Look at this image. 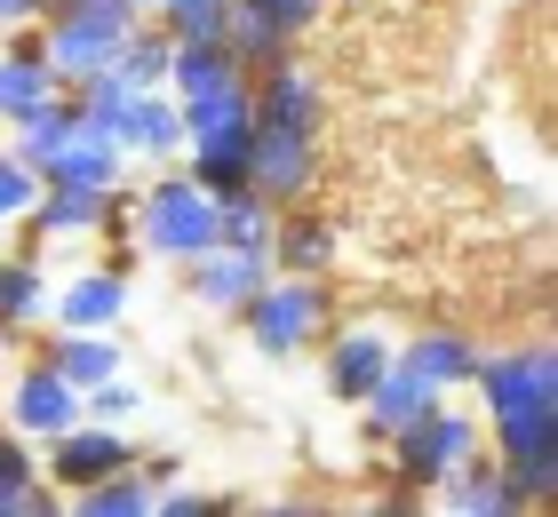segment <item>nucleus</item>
Wrapping results in <instances>:
<instances>
[{
    "label": "nucleus",
    "mask_w": 558,
    "mask_h": 517,
    "mask_svg": "<svg viewBox=\"0 0 558 517\" xmlns=\"http://www.w3.org/2000/svg\"><path fill=\"white\" fill-rule=\"evenodd\" d=\"M112 81L160 88L168 81V33H129V40H120V57H112Z\"/></svg>",
    "instance_id": "7c9ffc66"
},
{
    "label": "nucleus",
    "mask_w": 558,
    "mask_h": 517,
    "mask_svg": "<svg viewBox=\"0 0 558 517\" xmlns=\"http://www.w3.org/2000/svg\"><path fill=\"white\" fill-rule=\"evenodd\" d=\"M96 414H105V422L136 414V391H129V382H96Z\"/></svg>",
    "instance_id": "f704fd0d"
},
{
    "label": "nucleus",
    "mask_w": 558,
    "mask_h": 517,
    "mask_svg": "<svg viewBox=\"0 0 558 517\" xmlns=\"http://www.w3.org/2000/svg\"><path fill=\"white\" fill-rule=\"evenodd\" d=\"M223 48H232V57L240 64H279V57H288V33H279V24L256 9V0H232V16H223Z\"/></svg>",
    "instance_id": "b1692460"
},
{
    "label": "nucleus",
    "mask_w": 558,
    "mask_h": 517,
    "mask_svg": "<svg viewBox=\"0 0 558 517\" xmlns=\"http://www.w3.org/2000/svg\"><path fill=\"white\" fill-rule=\"evenodd\" d=\"M112 144H120V151H175V144H184V112H175V96L144 88L129 112H120Z\"/></svg>",
    "instance_id": "6ab92c4d"
},
{
    "label": "nucleus",
    "mask_w": 558,
    "mask_h": 517,
    "mask_svg": "<svg viewBox=\"0 0 558 517\" xmlns=\"http://www.w3.org/2000/svg\"><path fill=\"white\" fill-rule=\"evenodd\" d=\"M168 88H175V112H192V103H216L247 88V64L232 57V48H168Z\"/></svg>",
    "instance_id": "6e6552de"
},
{
    "label": "nucleus",
    "mask_w": 558,
    "mask_h": 517,
    "mask_svg": "<svg viewBox=\"0 0 558 517\" xmlns=\"http://www.w3.org/2000/svg\"><path fill=\"white\" fill-rule=\"evenodd\" d=\"M48 494H40V478H33V461H24L16 438H0V517H40Z\"/></svg>",
    "instance_id": "c85d7f7f"
},
{
    "label": "nucleus",
    "mask_w": 558,
    "mask_h": 517,
    "mask_svg": "<svg viewBox=\"0 0 558 517\" xmlns=\"http://www.w3.org/2000/svg\"><path fill=\"white\" fill-rule=\"evenodd\" d=\"M24 216L40 223V239H81V231H105L112 223V199L88 192V184H48V199H33Z\"/></svg>",
    "instance_id": "4468645a"
},
{
    "label": "nucleus",
    "mask_w": 558,
    "mask_h": 517,
    "mask_svg": "<svg viewBox=\"0 0 558 517\" xmlns=\"http://www.w3.org/2000/svg\"><path fill=\"white\" fill-rule=\"evenodd\" d=\"M271 255L288 271H312L319 255H327V223H288V231H271Z\"/></svg>",
    "instance_id": "2f4dec72"
},
{
    "label": "nucleus",
    "mask_w": 558,
    "mask_h": 517,
    "mask_svg": "<svg viewBox=\"0 0 558 517\" xmlns=\"http://www.w3.org/2000/svg\"><path fill=\"white\" fill-rule=\"evenodd\" d=\"M502 470L519 478L526 502H550L558 494V406H535V414H502Z\"/></svg>",
    "instance_id": "39448f33"
},
{
    "label": "nucleus",
    "mask_w": 558,
    "mask_h": 517,
    "mask_svg": "<svg viewBox=\"0 0 558 517\" xmlns=\"http://www.w3.org/2000/svg\"><path fill=\"white\" fill-rule=\"evenodd\" d=\"M271 231H279V216H271V199L264 192H216V247H240V255H271Z\"/></svg>",
    "instance_id": "dca6fc26"
},
{
    "label": "nucleus",
    "mask_w": 558,
    "mask_h": 517,
    "mask_svg": "<svg viewBox=\"0 0 558 517\" xmlns=\"http://www.w3.org/2000/svg\"><path fill=\"white\" fill-rule=\"evenodd\" d=\"M136 16H144V0H57V24H48V40H40L48 72L81 88L88 72H105L120 57V40L136 33Z\"/></svg>",
    "instance_id": "f257e3e1"
},
{
    "label": "nucleus",
    "mask_w": 558,
    "mask_h": 517,
    "mask_svg": "<svg viewBox=\"0 0 558 517\" xmlns=\"http://www.w3.org/2000/svg\"><path fill=\"white\" fill-rule=\"evenodd\" d=\"M48 96H57V72H48V57H40V48H9V57H0V120L40 112Z\"/></svg>",
    "instance_id": "412c9836"
},
{
    "label": "nucleus",
    "mask_w": 558,
    "mask_h": 517,
    "mask_svg": "<svg viewBox=\"0 0 558 517\" xmlns=\"http://www.w3.org/2000/svg\"><path fill=\"white\" fill-rule=\"evenodd\" d=\"M471 382L487 391L495 422L502 414H535V406H558V358L550 350H519V358H478Z\"/></svg>",
    "instance_id": "0eeeda50"
},
{
    "label": "nucleus",
    "mask_w": 558,
    "mask_h": 517,
    "mask_svg": "<svg viewBox=\"0 0 558 517\" xmlns=\"http://www.w3.org/2000/svg\"><path fill=\"white\" fill-rule=\"evenodd\" d=\"M247 136H256V120H232V127L192 136V175H199L208 192H240V184H247Z\"/></svg>",
    "instance_id": "f3484780"
},
{
    "label": "nucleus",
    "mask_w": 558,
    "mask_h": 517,
    "mask_svg": "<svg viewBox=\"0 0 558 517\" xmlns=\"http://www.w3.org/2000/svg\"><path fill=\"white\" fill-rule=\"evenodd\" d=\"M136 239L151 255H175V263L208 255L216 247V192L199 184V175H168V184H151L144 207H136Z\"/></svg>",
    "instance_id": "f03ea898"
},
{
    "label": "nucleus",
    "mask_w": 558,
    "mask_h": 517,
    "mask_svg": "<svg viewBox=\"0 0 558 517\" xmlns=\"http://www.w3.org/2000/svg\"><path fill=\"white\" fill-rule=\"evenodd\" d=\"M160 16H168V48H216L232 0H160Z\"/></svg>",
    "instance_id": "bb28decb"
},
{
    "label": "nucleus",
    "mask_w": 558,
    "mask_h": 517,
    "mask_svg": "<svg viewBox=\"0 0 558 517\" xmlns=\"http://www.w3.org/2000/svg\"><path fill=\"white\" fill-rule=\"evenodd\" d=\"M48 367H57L72 391H96V382H112L120 374V350L105 343V334H88V327H72L57 350H48Z\"/></svg>",
    "instance_id": "5701e85b"
},
{
    "label": "nucleus",
    "mask_w": 558,
    "mask_h": 517,
    "mask_svg": "<svg viewBox=\"0 0 558 517\" xmlns=\"http://www.w3.org/2000/svg\"><path fill=\"white\" fill-rule=\"evenodd\" d=\"M240 310H247V334H256V350H271V358H295V350L327 327V295H319L303 271H295V279H264V287L247 295Z\"/></svg>",
    "instance_id": "7ed1b4c3"
},
{
    "label": "nucleus",
    "mask_w": 558,
    "mask_h": 517,
    "mask_svg": "<svg viewBox=\"0 0 558 517\" xmlns=\"http://www.w3.org/2000/svg\"><path fill=\"white\" fill-rule=\"evenodd\" d=\"M33 199H40V175L24 168L16 151H0V223H9V216H24Z\"/></svg>",
    "instance_id": "473e14b6"
},
{
    "label": "nucleus",
    "mask_w": 558,
    "mask_h": 517,
    "mask_svg": "<svg viewBox=\"0 0 558 517\" xmlns=\"http://www.w3.org/2000/svg\"><path fill=\"white\" fill-rule=\"evenodd\" d=\"M48 9V0H0V33H9V24H33Z\"/></svg>",
    "instance_id": "c9c22d12"
},
{
    "label": "nucleus",
    "mask_w": 558,
    "mask_h": 517,
    "mask_svg": "<svg viewBox=\"0 0 558 517\" xmlns=\"http://www.w3.org/2000/svg\"><path fill=\"white\" fill-rule=\"evenodd\" d=\"M112 175H120V144L105 136V127L72 120V136H64L57 151H48L40 184H88V192H112Z\"/></svg>",
    "instance_id": "9d476101"
},
{
    "label": "nucleus",
    "mask_w": 558,
    "mask_h": 517,
    "mask_svg": "<svg viewBox=\"0 0 558 517\" xmlns=\"http://www.w3.org/2000/svg\"><path fill=\"white\" fill-rule=\"evenodd\" d=\"M151 502H160V485H151V478H129V470L81 485V517H151Z\"/></svg>",
    "instance_id": "a878e982"
},
{
    "label": "nucleus",
    "mask_w": 558,
    "mask_h": 517,
    "mask_svg": "<svg viewBox=\"0 0 558 517\" xmlns=\"http://www.w3.org/2000/svg\"><path fill=\"white\" fill-rule=\"evenodd\" d=\"M391 446H399V478H408V485H439L447 470H463V461H471L478 430L463 422V414L423 406V414H408V422L391 430Z\"/></svg>",
    "instance_id": "20e7f679"
},
{
    "label": "nucleus",
    "mask_w": 558,
    "mask_h": 517,
    "mask_svg": "<svg viewBox=\"0 0 558 517\" xmlns=\"http://www.w3.org/2000/svg\"><path fill=\"white\" fill-rule=\"evenodd\" d=\"M192 303H208V310H240L247 295L271 279V255H240V247H208V255H192Z\"/></svg>",
    "instance_id": "1a4fd4ad"
},
{
    "label": "nucleus",
    "mask_w": 558,
    "mask_h": 517,
    "mask_svg": "<svg viewBox=\"0 0 558 517\" xmlns=\"http://www.w3.org/2000/svg\"><path fill=\"white\" fill-rule=\"evenodd\" d=\"M384 367H391V343H384V334H343L336 358H327V391L360 406L375 382H384Z\"/></svg>",
    "instance_id": "aec40b11"
},
{
    "label": "nucleus",
    "mask_w": 558,
    "mask_h": 517,
    "mask_svg": "<svg viewBox=\"0 0 558 517\" xmlns=\"http://www.w3.org/2000/svg\"><path fill=\"white\" fill-rule=\"evenodd\" d=\"M48 303H57V319H64V327L105 334L120 310H129V279H120V271H88V279H72V287H64V295H48Z\"/></svg>",
    "instance_id": "a211bd4d"
},
{
    "label": "nucleus",
    "mask_w": 558,
    "mask_h": 517,
    "mask_svg": "<svg viewBox=\"0 0 558 517\" xmlns=\"http://www.w3.org/2000/svg\"><path fill=\"white\" fill-rule=\"evenodd\" d=\"M360 406H367V430H399L408 414L439 406V391H430V382H423L415 367H399V358H391V367H384V382H375V391H367Z\"/></svg>",
    "instance_id": "4be33fe9"
},
{
    "label": "nucleus",
    "mask_w": 558,
    "mask_h": 517,
    "mask_svg": "<svg viewBox=\"0 0 558 517\" xmlns=\"http://www.w3.org/2000/svg\"><path fill=\"white\" fill-rule=\"evenodd\" d=\"M439 502H447L454 517H519V509H526V494H519L511 470H471V461L439 478Z\"/></svg>",
    "instance_id": "ddd939ff"
},
{
    "label": "nucleus",
    "mask_w": 558,
    "mask_h": 517,
    "mask_svg": "<svg viewBox=\"0 0 558 517\" xmlns=\"http://www.w3.org/2000/svg\"><path fill=\"white\" fill-rule=\"evenodd\" d=\"M72 120H81V112H72V103H57V96H48V103H40V112H24V120H16V127H24V144H16V160H24V168H33V175H40V168H48V151H57V144L72 136Z\"/></svg>",
    "instance_id": "cd10ccee"
},
{
    "label": "nucleus",
    "mask_w": 558,
    "mask_h": 517,
    "mask_svg": "<svg viewBox=\"0 0 558 517\" xmlns=\"http://www.w3.org/2000/svg\"><path fill=\"white\" fill-rule=\"evenodd\" d=\"M256 9H264V16L279 24V33H288V40H295V33H312V16H319V0H256Z\"/></svg>",
    "instance_id": "72a5a7b5"
},
{
    "label": "nucleus",
    "mask_w": 558,
    "mask_h": 517,
    "mask_svg": "<svg viewBox=\"0 0 558 517\" xmlns=\"http://www.w3.org/2000/svg\"><path fill=\"white\" fill-rule=\"evenodd\" d=\"M247 192H264L271 207L312 192V127H271L256 120V136H247Z\"/></svg>",
    "instance_id": "423d86ee"
},
{
    "label": "nucleus",
    "mask_w": 558,
    "mask_h": 517,
    "mask_svg": "<svg viewBox=\"0 0 558 517\" xmlns=\"http://www.w3.org/2000/svg\"><path fill=\"white\" fill-rule=\"evenodd\" d=\"M48 310V279L40 263H0V327H24Z\"/></svg>",
    "instance_id": "c756f323"
},
{
    "label": "nucleus",
    "mask_w": 558,
    "mask_h": 517,
    "mask_svg": "<svg viewBox=\"0 0 558 517\" xmlns=\"http://www.w3.org/2000/svg\"><path fill=\"white\" fill-rule=\"evenodd\" d=\"M57 446V485H96V478H112V470H129V438L120 430H88V422H72V430H57L48 438Z\"/></svg>",
    "instance_id": "f8f14e48"
},
{
    "label": "nucleus",
    "mask_w": 558,
    "mask_h": 517,
    "mask_svg": "<svg viewBox=\"0 0 558 517\" xmlns=\"http://www.w3.org/2000/svg\"><path fill=\"white\" fill-rule=\"evenodd\" d=\"M256 120H271V127H312L319 120V81L303 64H264V88H256Z\"/></svg>",
    "instance_id": "2eb2a0df"
},
{
    "label": "nucleus",
    "mask_w": 558,
    "mask_h": 517,
    "mask_svg": "<svg viewBox=\"0 0 558 517\" xmlns=\"http://www.w3.org/2000/svg\"><path fill=\"white\" fill-rule=\"evenodd\" d=\"M9 414H16V430H33V438H57V430H72V422H81V391H72V382L57 374V367H33V374H24L16 382V391H9Z\"/></svg>",
    "instance_id": "9b49d317"
},
{
    "label": "nucleus",
    "mask_w": 558,
    "mask_h": 517,
    "mask_svg": "<svg viewBox=\"0 0 558 517\" xmlns=\"http://www.w3.org/2000/svg\"><path fill=\"white\" fill-rule=\"evenodd\" d=\"M399 367H415L430 391H447V382H471V367H478V350L463 343V334H423V343H408L399 350Z\"/></svg>",
    "instance_id": "393cba45"
}]
</instances>
